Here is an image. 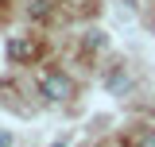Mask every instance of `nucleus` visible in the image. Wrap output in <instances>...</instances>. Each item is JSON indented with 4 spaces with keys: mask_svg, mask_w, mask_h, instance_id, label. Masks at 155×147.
Segmentation results:
<instances>
[{
    "mask_svg": "<svg viewBox=\"0 0 155 147\" xmlns=\"http://www.w3.org/2000/svg\"><path fill=\"white\" fill-rule=\"evenodd\" d=\"M0 147H12V132H0Z\"/></svg>",
    "mask_w": 155,
    "mask_h": 147,
    "instance_id": "nucleus-4",
    "label": "nucleus"
},
{
    "mask_svg": "<svg viewBox=\"0 0 155 147\" xmlns=\"http://www.w3.org/2000/svg\"><path fill=\"white\" fill-rule=\"evenodd\" d=\"M128 147H155V132H140V136H128Z\"/></svg>",
    "mask_w": 155,
    "mask_h": 147,
    "instance_id": "nucleus-3",
    "label": "nucleus"
},
{
    "mask_svg": "<svg viewBox=\"0 0 155 147\" xmlns=\"http://www.w3.org/2000/svg\"><path fill=\"white\" fill-rule=\"evenodd\" d=\"M8 54L16 58V62H23V58H35V43H31V39H12V43H8Z\"/></svg>",
    "mask_w": 155,
    "mask_h": 147,
    "instance_id": "nucleus-2",
    "label": "nucleus"
},
{
    "mask_svg": "<svg viewBox=\"0 0 155 147\" xmlns=\"http://www.w3.org/2000/svg\"><path fill=\"white\" fill-rule=\"evenodd\" d=\"M70 93H74V85H70L66 74H58V70L43 74V97H47V101H66Z\"/></svg>",
    "mask_w": 155,
    "mask_h": 147,
    "instance_id": "nucleus-1",
    "label": "nucleus"
}]
</instances>
